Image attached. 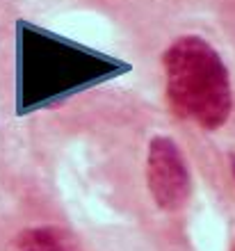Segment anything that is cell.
I'll list each match as a JSON object with an SVG mask.
<instances>
[{
	"mask_svg": "<svg viewBox=\"0 0 235 251\" xmlns=\"http://www.w3.org/2000/svg\"><path fill=\"white\" fill-rule=\"evenodd\" d=\"M12 251H85L82 242L64 226H30L12 240Z\"/></svg>",
	"mask_w": 235,
	"mask_h": 251,
	"instance_id": "obj_3",
	"label": "cell"
},
{
	"mask_svg": "<svg viewBox=\"0 0 235 251\" xmlns=\"http://www.w3.org/2000/svg\"><path fill=\"white\" fill-rule=\"evenodd\" d=\"M229 165H231V176H233V180H235V153L229 155Z\"/></svg>",
	"mask_w": 235,
	"mask_h": 251,
	"instance_id": "obj_4",
	"label": "cell"
},
{
	"mask_svg": "<svg viewBox=\"0 0 235 251\" xmlns=\"http://www.w3.org/2000/svg\"><path fill=\"white\" fill-rule=\"evenodd\" d=\"M164 96L178 119L206 132L229 124L233 82L222 53L199 34H181L162 53Z\"/></svg>",
	"mask_w": 235,
	"mask_h": 251,
	"instance_id": "obj_1",
	"label": "cell"
},
{
	"mask_svg": "<svg viewBox=\"0 0 235 251\" xmlns=\"http://www.w3.org/2000/svg\"><path fill=\"white\" fill-rule=\"evenodd\" d=\"M231 251H235V242H233V247H231Z\"/></svg>",
	"mask_w": 235,
	"mask_h": 251,
	"instance_id": "obj_5",
	"label": "cell"
},
{
	"mask_svg": "<svg viewBox=\"0 0 235 251\" xmlns=\"http://www.w3.org/2000/svg\"><path fill=\"white\" fill-rule=\"evenodd\" d=\"M146 187L157 210L181 212L187 205L194 183L189 162L176 139L167 135L151 137L146 149Z\"/></svg>",
	"mask_w": 235,
	"mask_h": 251,
	"instance_id": "obj_2",
	"label": "cell"
}]
</instances>
